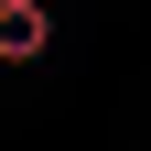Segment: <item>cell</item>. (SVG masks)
<instances>
[{
  "label": "cell",
  "instance_id": "obj_1",
  "mask_svg": "<svg viewBox=\"0 0 151 151\" xmlns=\"http://www.w3.org/2000/svg\"><path fill=\"white\" fill-rule=\"evenodd\" d=\"M54 54V11L43 0H0V65H43Z\"/></svg>",
  "mask_w": 151,
  "mask_h": 151
}]
</instances>
